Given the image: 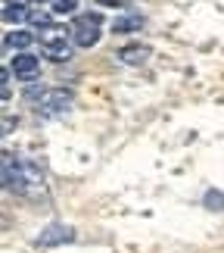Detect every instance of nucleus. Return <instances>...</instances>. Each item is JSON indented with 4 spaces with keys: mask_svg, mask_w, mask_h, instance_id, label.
Instances as JSON below:
<instances>
[{
    "mask_svg": "<svg viewBox=\"0 0 224 253\" xmlns=\"http://www.w3.org/2000/svg\"><path fill=\"white\" fill-rule=\"evenodd\" d=\"M140 28H143V16L140 13H125V16L112 19V32L115 35H131V32H140Z\"/></svg>",
    "mask_w": 224,
    "mask_h": 253,
    "instance_id": "9d476101",
    "label": "nucleus"
},
{
    "mask_svg": "<svg viewBox=\"0 0 224 253\" xmlns=\"http://www.w3.org/2000/svg\"><path fill=\"white\" fill-rule=\"evenodd\" d=\"M37 41H41V50L44 56H50L53 63H69L72 60V28H63V25H50L44 32H37Z\"/></svg>",
    "mask_w": 224,
    "mask_h": 253,
    "instance_id": "f03ea898",
    "label": "nucleus"
},
{
    "mask_svg": "<svg viewBox=\"0 0 224 253\" xmlns=\"http://www.w3.org/2000/svg\"><path fill=\"white\" fill-rule=\"evenodd\" d=\"M202 203H206V210H212V212H224V194L221 191H206Z\"/></svg>",
    "mask_w": 224,
    "mask_h": 253,
    "instance_id": "9b49d317",
    "label": "nucleus"
},
{
    "mask_svg": "<svg viewBox=\"0 0 224 253\" xmlns=\"http://www.w3.org/2000/svg\"><path fill=\"white\" fill-rule=\"evenodd\" d=\"M72 241H75V228L63 225V222H53V225H47L37 235V244L41 247H60V244H72Z\"/></svg>",
    "mask_w": 224,
    "mask_h": 253,
    "instance_id": "423d86ee",
    "label": "nucleus"
},
{
    "mask_svg": "<svg viewBox=\"0 0 224 253\" xmlns=\"http://www.w3.org/2000/svg\"><path fill=\"white\" fill-rule=\"evenodd\" d=\"M3 188L19 197H37L44 191V172L34 160L3 150Z\"/></svg>",
    "mask_w": 224,
    "mask_h": 253,
    "instance_id": "f257e3e1",
    "label": "nucleus"
},
{
    "mask_svg": "<svg viewBox=\"0 0 224 253\" xmlns=\"http://www.w3.org/2000/svg\"><path fill=\"white\" fill-rule=\"evenodd\" d=\"M32 19V9L25 6V0H3V22L6 25H19Z\"/></svg>",
    "mask_w": 224,
    "mask_h": 253,
    "instance_id": "6e6552de",
    "label": "nucleus"
},
{
    "mask_svg": "<svg viewBox=\"0 0 224 253\" xmlns=\"http://www.w3.org/2000/svg\"><path fill=\"white\" fill-rule=\"evenodd\" d=\"M150 56H153V50L147 44H125L119 50V60L125 66H143V63H150Z\"/></svg>",
    "mask_w": 224,
    "mask_h": 253,
    "instance_id": "0eeeda50",
    "label": "nucleus"
},
{
    "mask_svg": "<svg viewBox=\"0 0 224 253\" xmlns=\"http://www.w3.org/2000/svg\"><path fill=\"white\" fill-rule=\"evenodd\" d=\"M100 6H122V3H128V0H96Z\"/></svg>",
    "mask_w": 224,
    "mask_h": 253,
    "instance_id": "ddd939ff",
    "label": "nucleus"
},
{
    "mask_svg": "<svg viewBox=\"0 0 224 253\" xmlns=\"http://www.w3.org/2000/svg\"><path fill=\"white\" fill-rule=\"evenodd\" d=\"M9 69L19 82H37V75H41V60H37L34 53H16L13 63H9Z\"/></svg>",
    "mask_w": 224,
    "mask_h": 253,
    "instance_id": "39448f33",
    "label": "nucleus"
},
{
    "mask_svg": "<svg viewBox=\"0 0 224 253\" xmlns=\"http://www.w3.org/2000/svg\"><path fill=\"white\" fill-rule=\"evenodd\" d=\"M72 103H75L72 91H65V87H47V91L41 94V100L34 103V113L44 116V119H56V116L69 113Z\"/></svg>",
    "mask_w": 224,
    "mask_h": 253,
    "instance_id": "20e7f679",
    "label": "nucleus"
},
{
    "mask_svg": "<svg viewBox=\"0 0 224 253\" xmlns=\"http://www.w3.org/2000/svg\"><path fill=\"white\" fill-rule=\"evenodd\" d=\"M25 3H47V0H25Z\"/></svg>",
    "mask_w": 224,
    "mask_h": 253,
    "instance_id": "4468645a",
    "label": "nucleus"
},
{
    "mask_svg": "<svg viewBox=\"0 0 224 253\" xmlns=\"http://www.w3.org/2000/svg\"><path fill=\"white\" fill-rule=\"evenodd\" d=\"M100 28H103V13L100 9H87V13H78L72 19V41L78 47H94L100 41Z\"/></svg>",
    "mask_w": 224,
    "mask_h": 253,
    "instance_id": "7ed1b4c3",
    "label": "nucleus"
},
{
    "mask_svg": "<svg viewBox=\"0 0 224 253\" xmlns=\"http://www.w3.org/2000/svg\"><path fill=\"white\" fill-rule=\"evenodd\" d=\"M53 16H78V0H53Z\"/></svg>",
    "mask_w": 224,
    "mask_h": 253,
    "instance_id": "f8f14e48",
    "label": "nucleus"
},
{
    "mask_svg": "<svg viewBox=\"0 0 224 253\" xmlns=\"http://www.w3.org/2000/svg\"><path fill=\"white\" fill-rule=\"evenodd\" d=\"M34 44V35L25 32V28H16V32H6L3 35V50H19V53H28V47Z\"/></svg>",
    "mask_w": 224,
    "mask_h": 253,
    "instance_id": "1a4fd4ad",
    "label": "nucleus"
}]
</instances>
